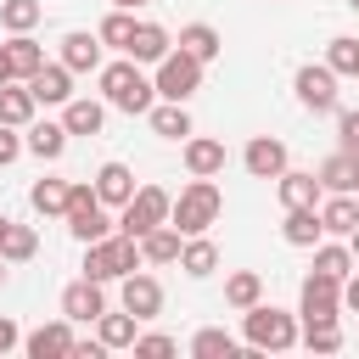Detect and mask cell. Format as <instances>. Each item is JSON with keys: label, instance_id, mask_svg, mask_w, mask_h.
Masks as SVG:
<instances>
[{"label": "cell", "instance_id": "6da1fadb", "mask_svg": "<svg viewBox=\"0 0 359 359\" xmlns=\"http://www.w3.org/2000/svg\"><path fill=\"white\" fill-rule=\"evenodd\" d=\"M101 95H107V107H118V112H129V118H140V112H151V107H157V84L140 73V62H135V56H123V62H107V67H101Z\"/></svg>", "mask_w": 359, "mask_h": 359}, {"label": "cell", "instance_id": "7a4b0ae2", "mask_svg": "<svg viewBox=\"0 0 359 359\" xmlns=\"http://www.w3.org/2000/svg\"><path fill=\"white\" fill-rule=\"evenodd\" d=\"M241 337H247V348H258V353H286V348L303 342L297 320H292L286 309H275V303H252V309H241Z\"/></svg>", "mask_w": 359, "mask_h": 359}, {"label": "cell", "instance_id": "3957f363", "mask_svg": "<svg viewBox=\"0 0 359 359\" xmlns=\"http://www.w3.org/2000/svg\"><path fill=\"white\" fill-rule=\"evenodd\" d=\"M224 213V191L213 185V180H196L191 174V185L174 196V213H168V224L180 230V236H208V224Z\"/></svg>", "mask_w": 359, "mask_h": 359}, {"label": "cell", "instance_id": "277c9868", "mask_svg": "<svg viewBox=\"0 0 359 359\" xmlns=\"http://www.w3.org/2000/svg\"><path fill=\"white\" fill-rule=\"evenodd\" d=\"M140 264H146V258H140V241H135V236H123V230H118V236H101V241H90V247H84V275H90V280H101V286H107V280L135 275Z\"/></svg>", "mask_w": 359, "mask_h": 359}, {"label": "cell", "instance_id": "5b68a950", "mask_svg": "<svg viewBox=\"0 0 359 359\" xmlns=\"http://www.w3.org/2000/svg\"><path fill=\"white\" fill-rule=\"evenodd\" d=\"M168 213H174V196L163 191V185H140L123 208H118V230L123 236H146V230H157V224H168Z\"/></svg>", "mask_w": 359, "mask_h": 359}, {"label": "cell", "instance_id": "8992f818", "mask_svg": "<svg viewBox=\"0 0 359 359\" xmlns=\"http://www.w3.org/2000/svg\"><path fill=\"white\" fill-rule=\"evenodd\" d=\"M67 230L90 247V241H101V236H112V219H107V202L95 196V185H73L67 191Z\"/></svg>", "mask_w": 359, "mask_h": 359}, {"label": "cell", "instance_id": "52a82bcc", "mask_svg": "<svg viewBox=\"0 0 359 359\" xmlns=\"http://www.w3.org/2000/svg\"><path fill=\"white\" fill-rule=\"evenodd\" d=\"M202 67H208V62H196L191 50H168V56L157 62V79H151V84H157L163 101H191V95L202 90Z\"/></svg>", "mask_w": 359, "mask_h": 359}, {"label": "cell", "instance_id": "ba28073f", "mask_svg": "<svg viewBox=\"0 0 359 359\" xmlns=\"http://www.w3.org/2000/svg\"><path fill=\"white\" fill-rule=\"evenodd\" d=\"M297 314H303V325H325V320H337V314H342V280L325 275V269H314V275L303 280Z\"/></svg>", "mask_w": 359, "mask_h": 359}, {"label": "cell", "instance_id": "9c48e42d", "mask_svg": "<svg viewBox=\"0 0 359 359\" xmlns=\"http://www.w3.org/2000/svg\"><path fill=\"white\" fill-rule=\"evenodd\" d=\"M292 90H297V101H303L309 112H331V107H337V73H331L325 62H303L297 79H292Z\"/></svg>", "mask_w": 359, "mask_h": 359}, {"label": "cell", "instance_id": "30bf717a", "mask_svg": "<svg viewBox=\"0 0 359 359\" xmlns=\"http://www.w3.org/2000/svg\"><path fill=\"white\" fill-rule=\"evenodd\" d=\"M22 348H28V359H67V353L79 348V337H73V320L62 314V320H50V325L28 331V337H22Z\"/></svg>", "mask_w": 359, "mask_h": 359}, {"label": "cell", "instance_id": "8fae6325", "mask_svg": "<svg viewBox=\"0 0 359 359\" xmlns=\"http://www.w3.org/2000/svg\"><path fill=\"white\" fill-rule=\"evenodd\" d=\"M241 163H247L252 180H280V174H286V140H275V135H252L247 151H241Z\"/></svg>", "mask_w": 359, "mask_h": 359}, {"label": "cell", "instance_id": "7c38bea8", "mask_svg": "<svg viewBox=\"0 0 359 359\" xmlns=\"http://www.w3.org/2000/svg\"><path fill=\"white\" fill-rule=\"evenodd\" d=\"M28 90H34L39 107H67V101H73V67H67V62H45V67L28 79Z\"/></svg>", "mask_w": 359, "mask_h": 359}, {"label": "cell", "instance_id": "4fadbf2b", "mask_svg": "<svg viewBox=\"0 0 359 359\" xmlns=\"http://www.w3.org/2000/svg\"><path fill=\"white\" fill-rule=\"evenodd\" d=\"M62 314L67 320H101L107 314V297H101V280H90V275H79L67 292H62Z\"/></svg>", "mask_w": 359, "mask_h": 359}, {"label": "cell", "instance_id": "5bb4252c", "mask_svg": "<svg viewBox=\"0 0 359 359\" xmlns=\"http://www.w3.org/2000/svg\"><path fill=\"white\" fill-rule=\"evenodd\" d=\"M135 191H140V185H135V168H129V163H101V168H95V196H101L107 208H123Z\"/></svg>", "mask_w": 359, "mask_h": 359}, {"label": "cell", "instance_id": "9a60e30c", "mask_svg": "<svg viewBox=\"0 0 359 359\" xmlns=\"http://www.w3.org/2000/svg\"><path fill=\"white\" fill-rule=\"evenodd\" d=\"M185 168H191L196 180H213V174H224V140L185 135Z\"/></svg>", "mask_w": 359, "mask_h": 359}, {"label": "cell", "instance_id": "2e32d148", "mask_svg": "<svg viewBox=\"0 0 359 359\" xmlns=\"http://www.w3.org/2000/svg\"><path fill=\"white\" fill-rule=\"evenodd\" d=\"M123 309H129L135 320H151V314L163 309V286H157L151 275H140V269L123 275Z\"/></svg>", "mask_w": 359, "mask_h": 359}, {"label": "cell", "instance_id": "e0dca14e", "mask_svg": "<svg viewBox=\"0 0 359 359\" xmlns=\"http://www.w3.org/2000/svg\"><path fill=\"white\" fill-rule=\"evenodd\" d=\"M320 224H325V236H353V224H359V191H331V202H320Z\"/></svg>", "mask_w": 359, "mask_h": 359}, {"label": "cell", "instance_id": "ac0fdd59", "mask_svg": "<svg viewBox=\"0 0 359 359\" xmlns=\"http://www.w3.org/2000/svg\"><path fill=\"white\" fill-rule=\"evenodd\" d=\"M168 50H174V39H168V28H163V22H135V39H129V50H123V56H135V62H151V67H157Z\"/></svg>", "mask_w": 359, "mask_h": 359}, {"label": "cell", "instance_id": "d6986e66", "mask_svg": "<svg viewBox=\"0 0 359 359\" xmlns=\"http://www.w3.org/2000/svg\"><path fill=\"white\" fill-rule=\"evenodd\" d=\"M314 174H320V185H325V191H359V151H348V146H342V151H331Z\"/></svg>", "mask_w": 359, "mask_h": 359}, {"label": "cell", "instance_id": "ffe728a7", "mask_svg": "<svg viewBox=\"0 0 359 359\" xmlns=\"http://www.w3.org/2000/svg\"><path fill=\"white\" fill-rule=\"evenodd\" d=\"M62 62H67L73 73H95V67H101V34L73 28V34L62 39Z\"/></svg>", "mask_w": 359, "mask_h": 359}, {"label": "cell", "instance_id": "44dd1931", "mask_svg": "<svg viewBox=\"0 0 359 359\" xmlns=\"http://www.w3.org/2000/svg\"><path fill=\"white\" fill-rule=\"evenodd\" d=\"M34 107H39V101H34V90H28V84H17V79H11V84H0V123L28 129V123H34Z\"/></svg>", "mask_w": 359, "mask_h": 359}, {"label": "cell", "instance_id": "7402d4cb", "mask_svg": "<svg viewBox=\"0 0 359 359\" xmlns=\"http://www.w3.org/2000/svg\"><path fill=\"white\" fill-rule=\"evenodd\" d=\"M62 123H67V135H101L107 107H101V101H90V95H73V101L62 107Z\"/></svg>", "mask_w": 359, "mask_h": 359}, {"label": "cell", "instance_id": "603a6c76", "mask_svg": "<svg viewBox=\"0 0 359 359\" xmlns=\"http://www.w3.org/2000/svg\"><path fill=\"white\" fill-rule=\"evenodd\" d=\"M180 247H185V236L174 224H157V230L140 236V258L146 264H180Z\"/></svg>", "mask_w": 359, "mask_h": 359}, {"label": "cell", "instance_id": "cb8c5ba5", "mask_svg": "<svg viewBox=\"0 0 359 359\" xmlns=\"http://www.w3.org/2000/svg\"><path fill=\"white\" fill-rule=\"evenodd\" d=\"M174 45H180V50H191L196 62H213V56L224 50V39H219V28H213V22H185Z\"/></svg>", "mask_w": 359, "mask_h": 359}, {"label": "cell", "instance_id": "d4e9b609", "mask_svg": "<svg viewBox=\"0 0 359 359\" xmlns=\"http://www.w3.org/2000/svg\"><path fill=\"white\" fill-rule=\"evenodd\" d=\"M28 151L45 157V163H56V157L67 151V123H50V118L39 123V118H34V123H28Z\"/></svg>", "mask_w": 359, "mask_h": 359}, {"label": "cell", "instance_id": "484cf974", "mask_svg": "<svg viewBox=\"0 0 359 359\" xmlns=\"http://www.w3.org/2000/svg\"><path fill=\"white\" fill-rule=\"evenodd\" d=\"M320 174H280V208H320Z\"/></svg>", "mask_w": 359, "mask_h": 359}, {"label": "cell", "instance_id": "4316f807", "mask_svg": "<svg viewBox=\"0 0 359 359\" xmlns=\"http://www.w3.org/2000/svg\"><path fill=\"white\" fill-rule=\"evenodd\" d=\"M280 236H286L292 247H314V241L325 236V224H320V208H286V224H280Z\"/></svg>", "mask_w": 359, "mask_h": 359}, {"label": "cell", "instance_id": "83f0119b", "mask_svg": "<svg viewBox=\"0 0 359 359\" xmlns=\"http://www.w3.org/2000/svg\"><path fill=\"white\" fill-rule=\"evenodd\" d=\"M180 269H185L191 280L213 275V269H219V247H213L208 236H185V247H180Z\"/></svg>", "mask_w": 359, "mask_h": 359}, {"label": "cell", "instance_id": "f1b7e54d", "mask_svg": "<svg viewBox=\"0 0 359 359\" xmlns=\"http://www.w3.org/2000/svg\"><path fill=\"white\" fill-rule=\"evenodd\" d=\"M146 118H151V135H163V140H185V135H191L185 101H163V107H151Z\"/></svg>", "mask_w": 359, "mask_h": 359}, {"label": "cell", "instance_id": "f546056e", "mask_svg": "<svg viewBox=\"0 0 359 359\" xmlns=\"http://www.w3.org/2000/svg\"><path fill=\"white\" fill-rule=\"evenodd\" d=\"M135 325H140V320H135L129 309H123V314H101V320H95V337H101L107 353H112V348H135V337H140Z\"/></svg>", "mask_w": 359, "mask_h": 359}, {"label": "cell", "instance_id": "4dcf8cb0", "mask_svg": "<svg viewBox=\"0 0 359 359\" xmlns=\"http://www.w3.org/2000/svg\"><path fill=\"white\" fill-rule=\"evenodd\" d=\"M224 303H230V309H252V303H264V275H258V269H236V275L224 280Z\"/></svg>", "mask_w": 359, "mask_h": 359}, {"label": "cell", "instance_id": "1f68e13d", "mask_svg": "<svg viewBox=\"0 0 359 359\" xmlns=\"http://www.w3.org/2000/svg\"><path fill=\"white\" fill-rule=\"evenodd\" d=\"M6 50H11V67H17V79H22V84L45 67V50H39V39H28V34H11V39H6Z\"/></svg>", "mask_w": 359, "mask_h": 359}, {"label": "cell", "instance_id": "d6a6232c", "mask_svg": "<svg viewBox=\"0 0 359 359\" xmlns=\"http://www.w3.org/2000/svg\"><path fill=\"white\" fill-rule=\"evenodd\" d=\"M67 180H34V191H28V202H34V213H45V219H56V213H67Z\"/></svg>", "mask_w": 359, "mask_h": 359}, {"label": "cell", "instance_id": "836d02e7", "mask_svg": "<svg viewBox=\"0 0 359 359\" xmlns=\"http://www.w3.org/2000/svg\"><path fill=\"white\" fill-rule=\"evenodd\" d=\"M353 247H342V241H314V269H325V275H337V280H348L353 275Z\"/></svg>", "mask_w": 359, "mask_h": 359}, {"label": "cell", "instance_id": "e575fe53", "mask_svg": "<svg viewBox=\"0 0 359 359\" xmlns=\"http://www.w3.org/2000/svg\"><path fill=\"white\" fill-rule=\"evenodd\" d=\"M95 34H101V45H112V50H129V39H135V17H129L123 6H112V11L101 17V28H95Z\"/></svg>", "mask_w": 359, "mask_h": 359}, {"label": "cell", "instance_id": "d590c367", "mask_svg": "<svg viewBox=\"0 0 359 359\" xmlns=\"http://www.w3.org/2000/svg\"><path fill=\"white\" fill-rule=\"evenodd\" d=\"M325 67H331L337 79H342V73L353 79V73H359V39H353V34H337V39L325 45Z\"/></svg>", "mask_w": 359, "mask_h": 359}, {"label": "cell", "instance_id": "8d00e7d4", "mask_svg": "<svg viewBox=\"0 0 359 359\" xmlns=\"http://www.w3.org/2000/svg\"><path fill=\"white\" fill-rule=\"evenodd\" d=\"M191 353H196V359H230V353H236V337L219 331V325H208V331L191 337Z\"/></svg>", "mask_w": 359, "mask_h": 359}, {"label": "cell", "instance_id": "74e56055", "mask_svg": "<svg viewBox=\"0 0 359 359\" xmlns=\"http://www.w3.org/2000/svg\"><path fill=\"white\" fill-rule=\"evenodd\" d=\"M39 22V0H0V28L6 34H28Z\"/></svg>", "mask_w": 359, "mask_h": 359}, {"label": "cell", "instance_id": "f35d334b", "mask_svg": "<svg viewBox=\"0 0 359 359\" xmlns=\"http://www.w3.org/2000/svg\"><path fill=\"white\" fill-rule=\"evenodd\" d=\"M0 252H6V264H28V258L39 252V236H34L28 224H11L6 241H0Z\"/></svg>", "mask_w": 359, "mask_h": 359}, {"label": "cell", "instance_id": "ab89813d", "mask_svg": "<svg viewBox=\"0 0 359 359\" xmlns=\"http://www.w3.org/2000/svg\"><path fill=\"white\" fill-rule=\"evenodd\" d=\"M303 348H309V353H337V348H342V325H337V320L303 325Z\"/></svg>", "mask_w": 359, "mask_h": 359}, {"label": "cell", "instance_id": "60d3db41", "mask_svg": "<svg viewBox=\"0 0 359 359\" xmlns=\"http://www.w3.org/2000/svg\"><path fill=\"white\" fill-rule=\"evenodd\" d=\"M174 348H180V342H174V337H163V331H151V337H135V353H140V359H168Z\"/></svg>", "mask_w": 359, "mask_h": 359}, {"label": "cell", "instance_id": "b9f144b4", "mask_svg": "<svg viewBox=\"0 0 359 359\" xmlns=\"http://www.w3.org/2000/svg\"><path fill=\"white\" fill-rule=\"evenodd\" d=\"M22 146H28V140H22L11 123H0V168H6V163H17V157H22Z\"/></svg>", "mask_w": 359, "mask_h": 359}, {"label": "cell", "instance_id": "7bdbcfd3", "mask_svg": "<svg viewBox=\"0 0 359 359\" xmlns=\"http://www.w3.org/2000/svg\"><path fill=\"white\" fill-rule=\"evenodd\" d=\"M337 135H342L348 151H359V112H342V118H337Z\"/></svg>", "mask_w": 359, "mask_h": 359}, {"label": "cell", "instance_id": "ee69618b", "mask_svg": "<svg viewBox=\"0 0 359 359\" xmlns=\"http://www.w3.org/2000/svg\"><path fill=\"white\" fill-rule=\"evenodd\" d=\"M17 342H22V331H17V320H6V314H0V353H11Z\"/></svg>", "mask_w": 359, "mask_h": 359}, {"label": "cell", "instance_id": "f6af8a7d", "mask_svg": "<svg viewBox=\"0 0 359 359\" xmlns=\"http://www.w3.org/2000/svg\"><path fill=\"white\" fill-rule=\"evenodd\" d=\"M342 309H353V314H359V275H348V280H342Z\"/></svg>", "mask_w": 359, "mask_h": 359}, {"label": "cell", "instance_id": "bcb514c9", "mask_svg": "<svg viewBox=\"0 0 359 359\" xmlns=\"http://www.w3.org/2000/svg\"><path fill=\"white\" fill-rule=\"evenodd\" d=\"M11 79H17V67H11V50L0 45V84H11Z\"/></svg>", "mask_w": 359, "mask_h": 359}, {"label": "cell", "instance_id": "7dc6e473", "mask_svg": "<svg viewBox=\"0 0 359 359\" xmlns=\"http://www.w3.org/2000/svg\"><path fill=\"white\" fill-rule=\"evenodd\" d=\"M112 6H123V11H135V6H151V0H112Z\"/></svg>", "mask_w": 359, "mask_h": 359}, {"label": "cell", "instance_id": "c3c4849f", "mask_svg": "<svg viewBox=\"0 0 359 359\" xmlns=\"http://www.w3.org/2000/svg\"><path fill=\"white\" fill-rule=\"evenodd\" d=\"M348 247H353V258H359V224H353V236H348Z\"/></svg>", "mask_w": 359, "mask_h": 359}, {"label": "cell", "instance_id": "681fc988", "mask_svg": "<svg viewBox=\"0 0 359 359\" xmlns=\"http://www.w3.org/2000/svg\"><path fill=\"white\" fill-rule=\"evenodd\" d=\"M6 230H11V219H6V213H0V241H6Z\"/></svg>", "mask_w": 359, "mask_h": 359}, {"label": "cell", "instance_id": "f907efd6", "mask_svg": "<svg viewBox=\"0 0 359 359\" xmlns=\"http://www.w3.org/2000/svg\"><path fill=\"white\" fill-rule=\"evenodd\" d=\"M0 286H6V252H0Z\"/></svg>", "mask_w": 359, "mask_h": 359}, {"label": "cell", "instance_id": "816d5d0a", "mask_svg": "<svg viewBox=\"0 0 359 359\" xmlns=\"http://www.w3.org/2000/svg\"><path fill=\"white\" fill-rule=\"evenodd\" d=\"M348 6H353V11H359V0H348Z\"/></svg>", "mask_w": 359, "mask_h": 359}, {"label": "cell", "instance_id": "f5cc1de1", "mask_svg": "<svg viewBox=\"0 0 359 359\" xmlns=\"http://www.w3.org/2000/svg\"><path fill=\"white\" fill-rule=\"evenodd\" d=\"M353 79H359V73H353Z\"/></svg>", "mask_w": 359, "mask_h": 359}]
</instances>
